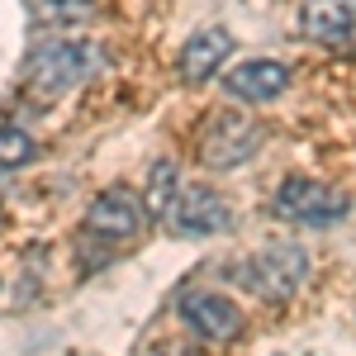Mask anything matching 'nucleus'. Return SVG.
I'll list each match as a JSON object with an SVG mask.
<instances>
[{
  "instance_id": "20e7f679",
  "label": "nucleus",
  "mask_w": 356,
  "mask_h": 356,
  "mask_svg": "<svg viewBox=\"0 0 356 356\" xmlns=\"http://www.w3.org/2000/svg\"><path fill=\"white\" fill-rule=\"evenodd\" d=\"M176 314H181L200 337H209V342H233V337H243V328H247L243 309L228 300V295L204 290V285H181Z\"/></svg>"
},
{
  "instance_id": "423d86ee",
  "label": "nucleus",
  "mask_w": 356,
  "mask_h": 356,
  "mask_svg": "<svg viewBox=\"0 0 356 356\" xmlns=\"http://www.w3.org/2000/svg\"><path fill=\"white\" fill-rule=\"evenodd\" d=\"M166 223H171V233H181V238L228 233V228H233V204H228L223 195H214L209 186H186V191L171 200Z\"/></svg>"
},
{
  "instance_id": "f257e3e1",
  "label": "nucleus",
  "mask_w": 356,
  "mask_h": 356,
  "mask_svg": "<svg viewBox=\"0 0 356 356\" xmlns=\"http://www.w3.org/2000/svg\"><path fill=\"white\" fill-rule=\"evenodd\" d=\"M100 67V48L86 38H48L29 53V81L38 90H72Z\"/></svg>"
},
{
  "instance_id": "39448f33",
  "label": "nucleus",
  "mask_w": 356,
  "mask_h": 356,
  "mask_svg": "<svg viewBox=\"0 0 356 356\" xmlns=\"http://www.w3.org/2000/svg\"><path fill=\"white\" fill-rule=\"evenodd\" d=\"M261 124L247 119V114H219L209 119V129L200 138V162L209 171H228V166H243L247 157H257L261 147Z\"/></svg>"
},
{
  "instance_id": "6e6552de",
  "label": "nucleus",
  "mask_w": 356,
  "mask_h": 356,
  "mask_svg": "<svg viewBox=\"0 0 356 356\" xmlns=\"http://www.w3.org/2000/svg\"><path fill=\"white\" fill-rule=\"evenodd\" d=\"M285 86H290V67H285V62H275V57L238 62V67L223 76V90H228L233 100H275Z\"/></svg>"
},
{
  "instance_id": "1a4fd4ad",
  "label": "nucleus",
  "mask_w": 356,
  "mask_h": 356,
  "mask_svg": "<svg viewBox=\"0 0 356 356\" xmlns=\"http://www.w3.org/2000/svg\"><path fill=\"white\" fill-rule=\"evenodd\" d=\"M300 29L314 43H347L356 29V0H304L300 5Z\"/></svg>"
},
{
  "instance_id": "f03ea898",
  "label": "nucleus",
  "mask_w": 356,
  "mask_h": 356,
  "mask_svg": "<svg viewBox=\"0 0 356 356\" xmlns=\"http://www.w3.org/2000/svg\"><path fill=\"white\" fill-rule=\"evenodd\" d=\"M347 209H352L347 191H332L314 176H285L275 191V214L290 223H304V228H328V223L347 219Z\"/></svg>"
},
{
  "instance_id": "9b49d317",
  "label": "nucleus",
  "mask_w": 356,
  "mask_h": 356,
  "mask_svg": "<svg viewBox=\"0 0 356 356\" xmlns=\"http://www.w3.org/2000/svg\"><path fill=\"white\" fill-rule=\"evenodd\" d=\"M181 195V176H176V162H152L147 171V186H143V209L147 214H166L171 209V200Z\"/></svg>"
},
{
  "instance_id": "ddd939ff",
  "label": "nucleus",
  "mask_w": 356,
  "mask_h": 356,
  "mask_svg": "<svg viewBox=\"0 0 356 356\" xmlns=\"http://www.w3.org/2000/svg\"><path fill=\"white\" fill-rule=\"evenodd\" d=\"M57 5H62V0H57Z\"/></svg>"
},
{
  "instance_id": "0eeeda50",
  "label": "nucleus",
  "mask_w": 356,
  "mask_h": 356,
  "mask_svg": "<svg viewBox=\"0 0 356 356\" xmlns=\"http://www.w3.org/2000/svg\"><path fill=\"white\" fill-rule=\"evenodd\" d=\"M147 219V209H143V200L134 191H105L95 204H90V214H86V228L90 233H100V238H134L138 228Z\"/></svg>"
},
{
  "instance_id": "7ed1b4c3",
  "label": "nucleus",
  "mask_w": 356,
  "mask_h": 356,
  "mask_svg": "<svg viewBox=\"0 0 356 356\" xmlns=\"http://www.w3.org/2000/svg\"><path fill=\"white\" fill-rule=\"evenodd\" d=\"M238 275L266 300H290L304 285V275H309V252L295 243H271V247H261Z\"/></svg>"
},
{
  "instance_id": "f8f14e48",
  "label": "nucleus",
  "mask_w": 356,
  "mask_h": 356,
  "mask_svg": "<svg viewBox=\"0 0 356 356\" xmlns=\"http://www.w3.org/2000/svg\"><path fill=\"white\" fill-rule=\"evenodd\" d=\"M33 157V138L24 129H0V171H15Z\"/></svg>"
},
{
  "instance_id": "9d476101",
  "label": "nucleus",
  "mask_w": 356,
  "mask_h": 356,
  "mask_svg": "<svg viewBox=\"0 0 356 356\" xmlns=\"http://www.w3.org/2000/svg\"><path fill=\"white\" fill-rule=\"evenodd\" d=\"M228 53H233V33L228 29H219V24L200 29V33H191V43L181 48V76L186 81H209Z\"/></svg>"
}]
</instances>
